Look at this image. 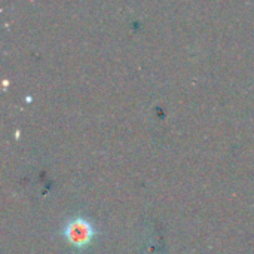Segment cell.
Instances as JSON below:
<instances>
[{
    "label": "cell",
    "mask_w": 254,
    "mask_h": 254,
    "mask_svg": "<svg viewBox=\"0 0 254 254\" xmlns=\"http://www.w3.org/2000/svg\"><path fill=\"white\" fill-rule=\"evenodd\" d=\"M65 235H67L68 241L73 246H85L89 241L91 235H92V229L86 222L76 220V222L68 225V228L65 231Z\"/></svg>",
    "instance_id": "6da1fadb"
}]
</instances>
